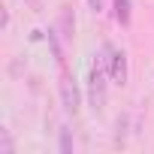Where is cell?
<instances>
[{
	"label": "cell",
	"mask_w": 154,
	"mask_h": 154,
	"mask_svg": "<svg viewBox=\"0 0 154 154\" xmlns=\"http://www.w3.org/2000/svg\"><path fill=\"white\" fill-rule=\"evenodd\" d=\"M106 69H109V57H97L88 72V103L97 115L106 106Z\"/></svg>",
	"instance_id": "cell-1"
},
{
	"label": "cell",
	"mask_w": 154,
	"mask_h": 154,
	"mask_svg": "<svg viewBox=\"0 0 154 154\" xmlns=\"http://www.w3.org/2000/svg\"><path fill=\"white\" fill-rule=\"evenodd\" d=\"M57 91H60V106H63V112H66V115H79V109H82V94H79L75 82L69 79L66 72L60 75Z\"/></svg>",
	"instance_id": "cell-2"
},
{
	"label": "cell",
	"mask_w": 154,
	"mask_h": 154,
	"mask_svg": "<svg viewBox=\"0 0 154 154\" xmlns=\"http://www.w3.org/2000/svg\"><path fill=\"white\" fill-rule=\"evenodd\" d=\"M103 48L109 51V79H112V85L124 88L127 85V51H121V48H115L109 42Z\"/></svg>",
	"instance_id": "cell-3"
},
{
	"label": "cell",
	"mask_w": 154,
	"mask_h": 154,
	"mask_svg": "<svg viewBox=\"0 0 154 154\" xmlns=\"http://www.w3.org/2000/svg\"><path fill=\"white\" fill-rule=\"evenodd\" d=\"M54 30L63 42H72V30H75V18H72V9L69 6H60L57 12V21H54Z\"/></svg>",
	"instance_id": "cell-4"
},
{
	"label": "cell",
	"mask_w": 154,
	"mask_h": 154,
	"mask_svg": "<svg viewBox=\"0 0 154 154\" xmlns=\"http://www.w3.org/2000/svg\"><path fill=\"white\" fill-rule=\"evenodd\" d=\"M112 15L121 27H130V18H133V9H130V0H112Z\"/></svg>",
	"instance_id": "cell-5"
},
{
	"label": "cell",
	"mask_w": 154,
	"mask_h": 154,
	"mask_svg": "<svg viewBox=\"0 0 154 154\" xmlns=\"http://www.w3.org/2000/svg\"><path fill=\"white\" fill-rule=\"evenodd\" d=\"M60 151L69 154L72 151V136H69V127H60Z\"/></svg>",
	"instance_id": "cell-6"
},
{
	"label": "cell",
	"mask_w": 154,
	"mask_h": 154,
	"mask_svg": "<svg viewBox=\"0 0 154 154\" xmlns=\"http://www.w3.org/2000/svg\"><path fill=\"white\" fill-rule=\"evenodd\" d=\"M24 3H27L33 12H39V9H42V0H24Z\"/></svg>",
	"instance_id": "cell-7"
},
{
	"label": "cell",
	"mask_w": 154,
	"mask_h": 154,
	"mask_svg": "<svg viewBox=\"0 0 154 154\" xmlns=\"http://www.w3.org/2000/svg\"><path fill=\"white\" fill-rule=\"evenodd\" d=\"M88 3H91L94 12H103V0H88Z\"/></svg>",
	"instance_id": "cell-8"
}]
</instances>
